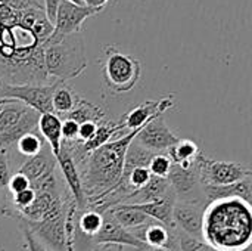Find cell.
<instances>
[{"instance_id": "cell-1", "label": "cell", "mask_w": 252, "mask_h": 251, "mask_svg": "<svg viewBox=\"0 0 252 251\" xmlns=\"http://www.w3.org/2000/svg\"><path fill=\"white\" fill-rule=\"evenodd\" d=\"M251 206L242 200H219L204 210L202 240L217 251H239L251 247Z\"/></svg>"}, {"instance_id": "cell-2", "label": "cell", "mask_w": 252, "mask_h": 251, "mask_svg": "<svg viewBox=\"0 0 252 251\" xmlns=\"http://www.w3.org/2000/svg\"><path fill=\"white\" fill-rule=\"evenodd\" d=\"M137 132L126 133L99 146L77 167L86 197V207L103 198L121 183L126 152Z\"/></svg>"}, {"instance_id": "cell-3", "label": "cell", "mask_w": 252, "mask_h": 251, "mask_svg": "<svg viewBox=\"0 0 252 251\" xmlns=\"http://www.w3.org/2000/svg\"><path fill=\"white\" fill-rule=\"evenodd\" d=\"M43 62L52 81L65 83L78 77L87 68L83 34L74 33L55 41H46L43 46Z\"/></svg>"}, {"instance_id": "cell-4", "label": "cell", "mask_w": 252, "mask_h": 251, "mask_svg": "<svg viewBox=\"0 0 252 251\" xmlns=\"http://www.w3.org/2000/svg\"><path fill=\"white\" fill-rule=\"evenodd\" d=\"M142 75L140 62L118 50L115 46H106L102 58V77L105 86L114 93H127L136 87Z\"/></svg>"}, {"instance_id": "cell-5", "label": "cell", "mask_w": 252, "mask_h": 251, "mask_svg": "<svg viewBox=\"0 0 252 251\" xmlns=\"http://www.w3.org/2000/svg\"><path fill=\"white\" fill-rule=\"evenodd\" d=\"M40 114L21 102L0 108V151L15 146L19 138L37 129Z\"/></svg>"}, {"instance_id": "cell-6", "label": "cell", "mask_w": 252, "mask_h": 251, "mask_svg": "<svg viewBox=\"0 0 252 251\" xmlns=\"http://www.w3.org/2000/svg\"><path fill=\"white\" fill-rule=\"evenodd\" d=\"M58 81L47 84H0V98L12 99L37 111L38 114L53 112L52 95Z\"/></svg>"}, {"instance_id": "cell-7", "label": "cell", "mask_w": 252, "mask_h": 251, "mask_svg": "<svg viewBox=\"0 0 252 251\" xmlns=\"http://www.w3.org/2000/svg\"><path fill=\"white\" fill-rule=\"evenodd\" d=\"M196 161L199 166L202 186H224L252 176L251 169L245 164L232 161H217L207 158L204 154H201Z\"/></svg>"}, {"instance_id": "cell-8", "label": "cell", "mask_w": 252, "mask_h": 251, "mask_svg": "<svg viewBox=\"0 0 252 251\" xmlns=\"http://www.w3.org/2000/svg\"><path fill=\"white\" fill-rule=\"evenodd\" d=\"M167 179H168V183L174 192L176 201L205 204L207 206L205 198H204V192H202L204 186H202L201 176H199L198 161H195L188 169H183L180 166L173 164Z\"/></svg>"}, {"instance_id": "cell-9", "label": "cell", "mask_w": 252, "mask_h": 251, "mask_svg": "<svg viewBox=\"0 0 252 251\" xmlns=\"http://www.w3.org/2000/svg\"><path fill=\"white\" fill-rule=\"evenodd\" d=\"M99 12H102V10L89 7L86 4H74L71 1L62 0L58 7L56 16H55L53 33L47 41H55L65 36H69L74 33H81L84 21Z\"/></svg>"}, {"instance_id": "cell-10", "label": "cell", "mask_w": 252, "mask_h": 251, "mask_svg": "<svg viewBox=\"0 0 252 251\" xmlns=\"http://www.w3.org/2000/svg\"><path fill=\"white\" fill-rule=\"evenodd\" d=\"M179 139L167 126L164 115H157L149 120L134 136V142L151 152H167Z\"/></svg>"}, {"instance_id": "cell-11", "label": "cell", "mask_w": 252, "mask_h": 251, "mask_svg": "<svg viewBox=\"0 0 252 251\" xmlns=\"http://www.w3.org/2000/svg\"><path fill=\"white\" fill-rule=\"evenodd\" d=\"M21 226H25L32 232L35 238H38L46 247L53 251H68L66 250V237L63 228V206L59 215L47 217L40 222H28L21 217H15Z\"/></svg>"}, {"instance_id": "cell-12", "label": "cell", "mask_w": 252, "mask_h": 251, "mask_svg": "<svg viewBox=\"0 0 252 251\" xmlns=\"http://www.w3.org/2000/svg\"><path fill=\"white\" fill-rule=\"evenodd\" d=\"M174 107V96H167L159 101H146L134 108H131L128 112H126L121 120L118 121L121 130L137 132L140 130L149 120H152L157 115H162L167 109Z\"/></svg>"}, {"instance_id": "cell-13", "label": "cell", "mask_w": 252, "mask_h": 251, "mask_svg": "<svg viewBox=\"0 0 252 251\" xmlns=\"http://www.w3.org/2000/svg\"><path fill=\"white\" fill-rule=\"evenodd\" d=\"M103 215V222L100 231L92 238V246H103V244H120V246H128L134 247L137 250L142 251H152L148 249L145 244H142L133 234H130L127 229H124L114 217L112 215L106 210L102 213Z\"/></svg>"}, {"instance_id": "cell-14", "label": "cell", "mask_w": 252, "mask_h": 251, "mask_svg": "<svg viewBox=\"0 0 252 251\" xmlns=\"http://www.w3.org/2000/svg\"><path fill=\"white\" fill-rule=\"evenodd\" d=\"M205 204L180 203L176 201L173 207V225L177 231L202 240V222H204Z\"/></svg>"}, {"instance_id": "cell-15", "label": "cell", "mask_w": 252, "mask_h": 251, "mask_svg": "<svg viewBox=\"0 0 252 251\" xmlns=\"http://www.w3.org/2000/svg\"><path fill=\"white\" fill-rule=\"evenodd\" d=\"M56 167H58L56 158L53 157L49 145L46 143L38 154L27 158L21 164L18 172L22 173L30 180V185H32V183L56 173Z\"/></svg>"}, {"instance_id": "cell-16", "label": "cell", "mask_w": 252, "mask_h": 251, "mask_svg": "<svg viewBox=\"0 0 252 251\" xmlns=\"http://www.w3.org/2000/svg\"><path fill=\"white\" fill-rule=\"evenodd\" d=\"M56 163H58V167L62 172V176L65 179L69 195L74 198L78 209L84 210L86 209V197H84V192H83L80 172H78L72 157L69 155V152L63 146H61V152H59V155L56 158Z\"/></svg>"}, {"instance_id": "cell-17", "label": "cell", "mask_w": 252, "mask_h": 251, "mask_svg": "<svg viewBox=\"0 0 252 251\" xmlns=\"http://www.w3.org/2000/svg\"><path fill=\"white\" fill-rule=\"evenodd\" d=\"M205 203H213L219 200H242L251 206L252 203V176H248L239 182L224 185V186H204L202 188Z\"/></svg>"}, {"instance_id": "cell-18", "label": "cell", "mask_w": 252, "mask_h": 251, "mask_svg": "<svg viewBox=\"0 0 252 251\" xmlns=\"http://www.w3.org/2000/svg\"><path fill=\"white\" fill-rule=\"evenodd\" d=\"M168 197H174V192L168 183L167 178H157L151 176L149 182L140 188L139 191L133 192L124 204H142V203H154L161 201Z\"/></svg>"}, {"instance_id": "cell-19", "label": "cell", "mask_w": 252, "mask_h": 251, "mask_svg": "<svg viewBox=\"0 0 252 251\" xmlns=\"http://www.w3.org/2000/svg\"><path fill=\"white\" fill-rule=\"evenodd\" d=\"M37 130L44 142L49 145L53 157L58 158L62 146V120L53 112L40 114Z\"/></svg>"}, {"instance_id": "cell-20", "label": "cell", "mask_w": 252, "mask_h": 251, "mask_svg": "<svg viewBox=\"0 0 252 251\" xmlns=\"http://www.w3.org/2000/svg\"><path fill=\"white\" fill-rule=\"evenodd\" d=\"M176 203V197H168L161 201H154V203H142V204H128L133 209L142 212L148 217H151L155 222L162 223L167 228H174L173 225V207Z\"/></svg>"}, {"instance_id": "cell-21", "label": "cell", "mask_w": 252, "mask_h": 251, "mask_svg": "<svg viewBox=\"0 0 252 251\" xmlns=\"http://www.w3.org/2000/svg\"><path fill=\"white\" fill-rule=\"evenodd\" d=\"M81 96L66 83H56V87L52 95V109L53 114L62 117L71 112L77 104L80 102Z\"/></svg>"}, {"instance_id": "cell-22", "label": "cell", "mask_w": 252, "mask_h": 251, "mask_svg": "<svg viewBox=\"0 0 252 251\" xmlns=\"http://www.w3.org/2000/svg\"><path fill=\"white\" fill-rule=\"evenodd\" d=\"M201 154L202 152H201L199 146L193 141H189V139H179V142H176L167 151L170 161L183 169L190 167Z\"/></svg>"}, {"instance_id": "cell-23", "label": "cell", "mask_w": 252, "mask_h": 251, "mask_svg": "<svg viewBox=\"0 0 252 251\" xmlns=\"http://www.w3.org/2000/svg\"><path fill=\"white\" fill-rule=\"evenodd\" d=\"M108 212L112 215V217L127 231H133L137 229L143 225H148L151 222H154L151 217H148L146 215H143L142 212L133 209L128 204H118L114 206L111 209H108Z\"/></svg>"}, {"instance_id": "cell-24", "label": "cell", "mask_w": 252, "mask_h": 251, "mask_svg": "<svg viewBox=\"0 0 252 251\" xmlns=\"http://www.w3.org/2000/svg\"><path fill=\"white\" fill-rule=\"evenodd\" d=\"M59 118H61V120H62V118H63V120H71V121H74V123H77V124H81V123H86V121L102 123L103 118H105V112L102 111L100 107H96V105H93L92 102H89V101H86L84 98H81L80 102L77 104V107H75L71 112L62 115V117H59Z\"/></svg>"}, {"instance_id": "cell-25", "label": "cell", "mask_w": 252, "mask_h": 251, "mask_svg": "<svg viewBox=\"0 0 252 251\" xmlns=\"http://www.w3.org/2000/svg\"><path fill=\"white\" fill-rule=\"evenodd\" d=\"M155 154H158V152H151V151L145 149L143 146L136 143L133 139V142L128 145L127 152H126L123 175H127L128 172H131L133 169H137V167H146L148 169V166H149V163Z\"/></svg>"}, {"instance_id": "cell-26", "label": "cell", "mask_w": 252, "mask_h": 251, "mask_svg": "<svg viewBox=\"0 0 252 251\" xmlns=\"http://www.w3.org/2000/svg\"><path fill=\"white\" fill-rule=\"evenodd\" d=\"M171 166L173 163L170 161L167 152H158L152 157L148 169L151 172L152 176H157V178H167L170 170H171Z\"/></svg>"}, {"instance_id": "cell-27", "label": "cell", "mask_w": 252, "mask_h": 251, "mask_svg": "<svg viewBox=\"0 0 252 251\" xmlns=\"http://www.w3.org/2000/svg\"><path fill=\"white\" fill-rule=\"evenodd\" d=\"M177 238H179V251H217L210 247L204 240L189 237L180 231H177Z\"/></svg>"}, {"instance_id": "cell-28", "label": "cell", "mask_w": 252, "mask_h": 251, "mask_svg": "<svg viewBox=\"0 0 252 251\" xmlns=\"http://www.w3.org/2000/svg\"><path fill=\"white\" fill-rule=\"evenodd\" d=\"M34 198H35V191L32 189V188H28V189H25V191H22V192H18V194H13L12 195V204H13V210L15 212H19V210H22V209H25V207H28L32 201H34Z\"/></svg>"}, {"instance_id": "cell-29", "label": "cell", "mask_w": 252, "mask_h": 251, "mask_svg": "<svg viewBox=\"0 0 252 251\" xmlns=\"http://www.w3.org/2000/svg\"><path fill=\"white\" fill-rule=\"evenodd\" d=\"M28 188H31L30 186V180L22 173H19V172L12 173V176L9 179V183H7V194L9 195L22 192V191H25Z\"/></svg>"}, {"instance_id": "cell-30", "label": "cell", "mask_w": 252, "mask_h": 251, "mask_svg": "<svg viewBox=\"0 0 252 251\" xmlns=\"http://www.w3.org/2000/svg\"><path fill=\"white\" fill-rule=\"evenodd\" d=\"M10 176H12V170L9 166L7 152L4 149H1L0 151V189L1 191L7 189V183H9Z\"/></svg>"}, {"instance_id": "cell-31", "label": "cell", "mask_w": 252, "mask_h": 251, "mask_svg": "<svg viewBox=\"0 0 252 251\" xmlns=\"http://www.w3.org/2000/svg\"><path fill=\"white\" fill-rule=\"evenodd\" d=\"M21 231H22V235H24V240H25V244H27L28 251H53L50 250L49 247H46L38 238H35L32 235V232L30 229H27L25 226H21Z\"/></svg>"}, {"instance_id": "cell-32", "label": "cell", "mask_w": 252, "mask_h": 251, "mask_svg": "<svg viewBox=\"0 0 252 251\" xmlns=\"http://www.w3.org/2000/svg\"><path fill=\"white\" fill-rule=\"evenodd\" d=\"M97 126H99V123H94V121H86V123L78 124V136H77V142L84 143V142L90 141V139L93 138V135L96 133Z\"/></svg>"}, {"instance_id": "cell-33", "label": "cell", "mask_w": 252, "mask_h": 251, "mask_svg": "<svg viewBox=\"0 0 252 251\" xmlns=\"http://www.w3.org/2000/svg\"><path fill=\"white\" fill-rule=\"evenodd\" d=\"M78 124L71 120H62V142H77Z\"/></svg>"}, {"instance_id": "cell-34", "label": "cell", "mask_w": 252, "mask_h": 251, "mask_svg": "<svg viewBox=\"0 0 252 251\" xmlns=\"http://www.w3.org/2000/svg\"><path fill=\"white\" fill-rule=\"evenodd\" d=\"M61 1L62 0H43V7H44L46 18L52 25L55 22V16H56V12H58V7H59Z\"/></svg>"}, {"instance_id": "cell-35", "label": "cell", "mask_w": 252, "mask_h": 251, "mask_svg": "<svg viewBox=\"0 0 252 251\" xmlns=\"http://www.w3.org/2000/svg\"><path fill=\"white\" fill-rule=\"evenodd\" d=\"M0 215L6 216V217L13 216V209H12L10 203L7 201V194L1 189H0Z\"/></svg>"}, {"instance_id": "cell-36", "label": "cell", "mask_w": 252, "mask_h": 251, "mask_svg": "<svg viewBox=\"0 0 252 251\" xmlns=\"http://www.w3.org/2000/svg\"><path fill=\"white\" fill-rule=\"evenodd\" d=\"M93 251H142L134 249V247H128V246H120V244H103V246H97Z\"/></svg>"}, {"instance_id": "cell-37", "label": "cell", "mask_w": 252, "mask_h": 251, "mask_svg": "<svg viewBox=\"0 0 252 251\" xmlns=\"http://www.w3.org/2000/svg\"><path fill=\"white\" fill-rule=\"evenodd\" d=\"M109 0H83V3L89 7H93V9H99V10H103V7L106 6Z\"/></svg>"}, {"instance_id": "cell-38", "label": "cell", "mask_w": 252, "mask_h": 251, "mask_svg": "<svg viewBox=\"0 0 252 251\" xmlns=\"http://www.w3.org/2000/svg\"><path fill=\"white\" fill-rule=\"evenodd\" d=\"M12 102H16V101H12V99H3V98H0V108H1V107H4V105H7V104H12Z\"/></svg>"}, {"instance_id": "cell-39", "label": "cell", "mask_w": 252, "mask_h": 251, "mask_svg": "<svg viewBox=\"0 0 252 251\" xmlns=\"http://www.w3.org/2000/svg\"><path fill=\"white\" fill-rule=\"evenodd\" d=\"M66 1H71V3H74V4H84L83 0H66Z\"/></svg>"}, {"instance_id": "cell-40", "label": "cell", "mask_w": 252, "mask_h": 251, "mask_svg": "<svg viewBox=\"0 0 252 251\" xmlns=\"http://www.w3.org/2000/svg\"><path fill=\"white\" fill-rule=\"evenodd\" d=\"M239 251H252L251 247H247V249H244V250H239Z\"/></svg>"}, {"instance_id": "cell-41", "label": "cell", "mask_w": 252, "mask_h": 251, "mask_svg": "<svg viewBox=\"0 0 252 251\" xmlns=\"http://www.w3.org/2000/svg\"><path fill=\"white\" fill-rule=\"evenodd\" d=\"M0 84H1V81H0Z\"/></svg>"}]
</instances>
